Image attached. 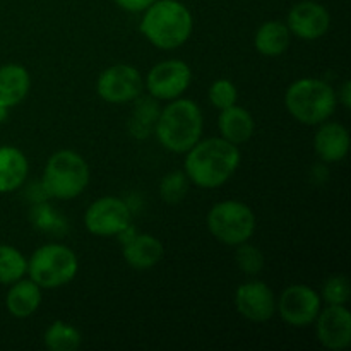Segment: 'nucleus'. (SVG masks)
I'll list each match as a JSON object with an SVG mask.
<instances>
[{
  "label": "nucleus",
  "instance_id": "obj_11",
  "mask_svg": "<svg viewBox=\"0 0 351 351\" xmlns=\"http://www.w3.org/2000/svg\"><path fill=\"white\" fill-rule=\"evenodd\" d=\"M192 82V71L187 62L171 58L154 65L146 75L147 93L158 101H171L184 95Z\"/></svg>",
  "mask_w": 351,
  "mask_h": 351
},
{
  "label": "nucleus",
  "instance_id": "obj_7",
  "mask_svg": "<svg viewBox=\"0 0 351 351\" xmlns=\"http://www.w3.org/2000/svg\"><path fill=\"white\" fill-rule=\"evenodd\" d=\"M206 225L209 233L223 245L237 247L252 239L257 228V219L250 206L230 199L218 202L209 209Z\"/></svg>",
  "mask_w": 351,
  "mask_h": 351
},
{
  "label": "nucleus",
  "instance_id": "obj_19",
  "mask_svg": "<svg viewBox=\"0 0 351 351\" xmlns=\"http://www.w3.org/2000/svg\"><path fill=\"white\" fill-rule=\"evenodd\" d=\"M219 112L221 113H219L218 119V129L223 139L235 144V146H240L254 136L256 122H254V117L249 110L233 105L225 110H219Z\"/></svg>",
  "mask_w": 351,
  "mask_h": 351
},
{
  "label": "nucleus",
  "instance_id": "obj_26",
  "mask_svg": "<svg viewBox=\"0 0 351 351\" xmlns=\"http://www.w3.org/2000/svg\"><path fill=\"white\" fill-rule=\"evenodd\" d=\"M31 219H33L34 226H38V228L47 233L65 232V219H62L58 213L53 208H50L45 201L34 202L33 209H31Z\"/></svg>",
  "mask_w": 351,
  "mask_h": 351
},
{
  "label": "nucleus",
  "instance_id": "obj_8",
  "mask_svg": "<svg viewBox=\"0 0 351 351\" xmlns=\"http://www.w3.org/2000/svg\"><path fill=\"white\" fill-rule=\"evenodd\" d=\"M129 225H132V209L115 195L96 199L84 213L86 230L95 237H117Z\"/></svg>",
  "mask_w": 351,
  "mask_h": 351
},
{
  "label": "nucleus",
  "instance_id": "obj_24",
  "mask_svg": "<svg viewBox=\"0 0 351 351\" xmlns=\"http://www.w3.org/2000/svg\"><path fill=\"white\" fill-rule=\"evenodd\" d=\"M27 273V259L16 247L0 243V285H12Z\"/></svg>",
  "mask_w": 351,
  "mask_h": 351
},
{
  "label": "nucleus",
  "instance_id": "obj_30",
  "mask_svg": "<svg viewBox=\"0 0 351 351\" xmlns=\"http://www.w3.org/2000/svg\"><path fill=\"white\" fill-rule=\"evenodd\" d=\"M120 9H123L125 12H134V14H139L144 12L154 0H113Z\"/></svg>",
  "mask_w": 351,
  "mask_h": 351
},
{
  "label": "nucleus",
  "instance_id": "obj_17",
  "mask_svg": "<svg viewBox=\"0 0 351 351\" xmlns=\"http://www.w3.org/2000/svg\"><path fill=\"white\" fill-rule=\"evenodd\" d=\"M29 175V161L16 146H0V194L16 192L26 184Z\"/></svg>",
  "mask_w": 351,
  "mask_h": 351
},
{
  "label": "nucleus",
  "instance_id": "obj_9",
  "mask_svg": "<svg viewBox=\"0 0 351 351\" xmlns=\"http://www.w3.org/2000/svg\"><path fill=\"white\" fill-rule=\"evenodd\" d=\"M143 91L144 77L136 67L127 64H115L105 69L96 81L98 96L112 105L132 103Z\"/></svg>",
  "mask_w": 351,
  "mask_h": 351
},
{
  "label": "nucleus",
  "instance_id": "obj_21",
  "mask_svg": "<svg viewBox=\"0 0 351 351\" xmlns=\"http://www.w3.org/2000/svg\"><path fill=\"white\" fill-rule=\"evenodd\" d=\"M291 33L287 23L267 21L261 24L254 36V47L264 57H280L290 47Z\"/></svg>",
  "mask_w": 351,
  "mask_h": 351
},
{
  "label": "nucleus",
  "instance_id": "obj_29",
  "mask_svg": "<svg viewBox=\"0 0 351 351\" xmlns=\"http://www.w3.org/2000/svg\"><path fill=\"white\" fill-rule=\"evenodd\" d=\"M209 101L215 108L225 110L228 106L237 105V99H239V89L228 79H218L211 84L208 91Z\"/></svg>",
  "mask_w": 351,
  "mask_h": 351
},
{
  "label": "nucleus",
  "instance_id": "obj_10",
  "mask_svg": "<svg viewBox=\"0 0 351 351\" xmlns=\"http://www.w3.org/2000/svg\"><path fill=\"white\" fill-rule=\"evenodd\" d=\"M321 308V295L307 285H291L276 298V312L291 328L304 329L314 324Z\"/></svg>",
  "mask_w": 351,
  "mask_h": 351
},
{
  "label": "nucleus",
  "instance_id": "obj_23",
  "mask_svg": "<svg viewBox=\"0 0 351 351\" xmlns=\"http://www.w3.org/2000/svg\"><path fill=\"white\" fill-rule=\"evenodd\" d=\"M45 348L50 351H74L81 346L82 336L77 328L64 321H55L43 335Z\"/></svg>",
  "mask_w": 351,
  "mask_h": 351
},
{
  "label": "nucleus",
  "instance_id": "obj_3",
  "mask_svg": "<svg viewBox=\"0 0 351 351\" xmlns=\"http://www.w3.org/2000/svg\"><path fill=\"white\" fill-rule=\"evenodd\" d=\"M204 119L194 99H171L158 117L154 134L167 151L175 154H185L202 137Z\"/></svg>",
  "mask_w": 351,
  "mask_h": 351
},
{
  "label": "nucleus",
  "instance_id": "obj_13",
  "mask_svg": "<svg viewBox=\"0 0 351 351\" xmlns=\"http://www.w3.org/2000/svg\"><path fill=\"white\" fill-rule=\"evenodd\" d=\"M315 336L324 348L346 350L351 345V314L346 305H328L314 321Z\"/></svg>",
  "mask_w": 351,
  "mask_h": 351
},
{
  "label": "nucleus",
  "instance_id": "obj_22",
  "mask_svg": "<svg viewBox=\"0 0 351 351\" xmlns=\"http://www.w3.org/2000/svg\"><path fill=\"white\" fill-rule=\"evenodd\" d=\"M134 108L129 119V132L136 139H147L154 132L161 106L156 98L151 95L137 96L134 99Z\"/></svg>",
  "mask_w": 351,
  "mask_h": 351
},
{
  "label": "nucleus",
  "instance_id": "obj_18",
  "mask_svg": "<svg viewBox=\"0 0 351 351\" xmlns=\"http://www.w3.org/2000/svg\"><path fill=\"white\" fill-rule=\"evenodd\" d=\"M41 288L33 280L14 281L5 295V307L12 317L27 319L36 314L41 305Z\"/></svg>",
  "mask_w": 351,
  "mask_h": 351
},
{
  "label": "nucleus",
  "instance_id": "obj_20",
  "mask_svg": "<svg viewBox=\"0 0 351 351\" xmlns=\"http://www.w3.org/2000/svg\"><path fill=\"white\" fill-rule=\"evenodd\" d=\"M31 75L19 64H5L0 67V103L7 108L21 105L29 95Z\"/></svg>",
  "mask_w": 351,
  "mask_h": 351
},
{
  "label": "nucleus",
  "instance_id": "obj_27",
  "mask_svg": "<svg viewBox=\"0 0 351 351\" xmlns=\"http://www.w3.org/2000/svg\"><path fill=\"white\" fill-rule=\"evenodd\" d=\"M235 261L240 271H243L249 276H256L264 269V254L256 245H250L247 242L237 245Z\"/></svg>",
  "mask_w": 351,
  "mask_h": 351
},
{
  "label": "nucleus",
  "instance_id": "obj_5",
  "mask_svg": "<svg viewBox=\"0 0 351 351\" xmlns=\"http://www.w3.org/2000/svg\"><path fill=\"white\" fill-rule=\"evenodd\" d=\"M91 170L84 158L72 149H60L47 160L41 187L48 197L71 201L88 189Z\"/></svg>",
  "mask_w": 351,
  "mask_h": 351
},
{
  "label": "nucleus",
  "instance_id": "obj_28",
  "mask_svg": "<svg viewBox=\"0 0 351 351\" xmlns=\"http://www.w3.org/2000/svg\"><path fill=\"white\" fill-rule=\"evenodd\" d=\"M321 300L328 305H346L350 300V280L343 274H336L326 280L321 291Z\"/></svg>",
  "mask_w": 351,
  "mask_h": 351
},
{
  "label": "nucleus",
  "instance_id": "obj_1",
  "mask_svg": "<svg viewBox=\"0 0 351 351\" xmlns=\"http://www.w3.org/2000/svg\"><path fill=\"white\" fill-rule=\"evenodd\" d=\"M184 171L191 184L211 191L225 185L240 167L239 146L219 137L201 139L187 151Z\"/></svg>",
  "mask_w": 351,
  "mask_h": 351
},
{
  "label": "nucleus",
  "instance_id": "obj_6",
  "mask_svg": "<svg viewBox=\"0 0 351 351\" xmlns=\"http://www.w3.org/2000/svg\"><path fill=\"white\" fill-rule=\"evenodd\" d=\"M79 271V259L64 243H47L27 259V274L41 290H57L71 283Z\"/></svg>",
  "mask_w": 351,
  "mask_h": 351
},
{
  "label": "nucleus",
  "instance_id": "obj_2",
  "mask_svg": "<svg viewBox=\"0 0 351 351\" xmlns=\"http://www.w3.org/2000/svg\"><path fill=\"white\" fill-rule=\"evenodd\" d=\"M139 29L153 47L175 50L191 38L194 17L178 0H154L143 12Z\"/></svg>",
  "mask_w": 351,
  "mask_h": 351
},
{
  "label": "nucleus",
  "instance_id": "obj_16",
  "mask_svg": "<svg viewBox=\"0 0 351 351\" xmlns=\"http://www.w3.org/2000/svg\"><path fill=\"white\" fill-rule=\"evenodd\" d=\"M123 245V259L132 269L147 271L161 263L165 256V247L154 235L136 233Z\"/></svg>",
  "mask_w": 351,
  "mask_h": 351
},
{
  "label": "nucleus",
  "instance_id": "obj_32",
  "mask_svg": "<svg viewBox=\"0 0 351 351\" xmlns=\"http://www.w3.org/2000/svg\"><path fill=\"white\" fill-rule=\"evenodd\" d=\"M9 110L7 106H3L2 103H0V123H3L7 120V117H9Z\"/></svg>",
  "mask_w": 351,
  "mask_h": 351
},
{
  "label": "nucleus",
  "instance_id": "obj_15",
  "mask_svg": "<svg viewBox=\"0 0 351 351\" xmlns=\"http://www.w3.org/2000/svg\"><path fill=\"white\" fill-rule=\"evenodd\" d=\"M314 149L324 163H339L348 156L350 132L343 123L322 122L314 137Z\"/></svg>",
  "mask_w": 351,
  "mask_h": 351
},
{
  "label": "nucleus",
  "instance_id": "obj_25",
  "mask_svg": "<svg viewBox=\"0 0 351 351\" xmlns=\"http://www.w3.org/2000/svg\"><path fill=\"white\" fill-rule=\"evenodd\" d=\"M189 185H191V180L187 178L185 171H170L161 178L158 194L165 204H178L189 194Z\"/></svg>",
  "mask_w": 351,
  "mask_h": 351
},
{
  "label": "nucleus",
  "instance_id": "obj_4",
  "mask_svg": "<svg viewBox=\"0 0 351 351\" xmlns=\"http://www.w3.org/2000/svg\"><path fill=\"white\" fill-rule=\"evenodd\" d=\"M285 106L297 122L304 125H321L331 119L338 106L335 88L324 79L302 77L288 86Z\"/></svg>",
  "mask_w": 351,
  "mask_h": 351
},
{
  "label": "nucleus",
  "instance_id": "obj_31",
  "mask_svg": "<svg viewBox=\"0 0 351 351\" xmlns=\"http://www.w3.org/2000/svg\"><path fill=\"white\" fill-rule=\"evenodd\" d=\"M336 96H338V103H341V105L348 110L351 106V82H343V86L339 88V91L336 93Z\"/></svg>",
  "mask_w": 351,
  "mask_h": 351
},
{
  "label": "nucleus",
  "instance_id": "obj_14",
  "mask_svg": "<svg viewBox=\"0 0 351 351\" xmlns=\"http://www.w3.org/2000/svg\"><path fill=\"white\" fill-rule=\"evenodd\" d=\"M235 307L243 319L261 324L276 314V297L264 281H247L237 288Z\"/></svg>",
  "mask_w": 351,
  "mask_h": 351
},
{
  "label": "nucleus",
  "instance_id": "obj_12",
  "mask_svg": "<svg viewBox=\"0 0 351 351\" xmlns=\"http://www.w3.org/2000/svg\"><path fill=\"white\" fill-rule=\"evenodd\" d=\"M287 26L293 36L304 41H315L324 36L331 26L329 10L314 0L295 3L287 17Z\"/></svg>",
  "mask_w": 351,
  "mask_h": 351
}]
</instances>
